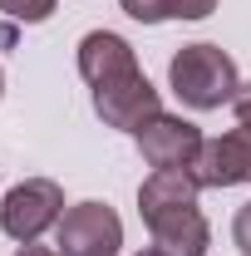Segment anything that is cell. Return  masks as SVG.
<instances>
[{
    "instance_id": "obj_1",
    "label": "cell",
    "mask_w": 251,
    "mask_h": 256,
    "mask_svg": "<svg viewBox=\"0 0 251 256\" xmlns=\"http://www.w3.org/2000/svg\"><path fill=\"white\" fill-rule=\"evenodd\" d=\"M168 84H172V94L182 98L188 108H197V114L232 104L236 89H242L232 54H222L217 44H182V50L172 54V64H168Z\"/></svg>"
},
{
    "instance_id": "obj_2",
    "label": "cell",
    "mask_w": 251,
    "mask_h": 256,
    "mask_svg": "<svg viewBox=\"0 0 251 256\" xmlns=\"http://www.w3.org/2000/svg\"><path fill=\"white\" fill-rule=\"evenodd\" d=\"M60 217H64V192L54 178H25L20 188L5 192V207H0L5 236H15L20 246L40 242L50 226H60Z\"/></svg>"
},
{
    "instance_id": "obj_3",
    "label": "cell",
    "mask_w": 251,
    "mask_h": 256,
    "mask_svg": "<svg viewBox=\"0 0 251 256\" xmlns=\"http://www.w3.org/2000/svg\"><path fill=\"white\" fill-rule=\"evenodd\" d=\"M124 222L108 202H79L54 226V252L60 256H118Z\"/></svg>"
},
{
    "instance_id": "obj_4",
    "label": "cell",
    "mask_w": 251,
    "mask_h": 256,
    "mask_svg": "<svg viewBox=\"0 0 251 256\" xmlns=\"http://www.w3.org/2000/svg\"><path fill=\"white\" fill-rule=\"evenodd\" d=\"M94 114L108 128L138 133L143 124H153L158 114H162V98H158V89L143 79V69H138V74H128V79L98 84V89H94Z\"/></svg>"
},
{
    "instance_id": "obj_5",
    "label": "cell",
    "mask_w": 251,
    "mask_h": 256,
    "mask_svg": "<svg viewBox=\"0 0 251 256\" xmlns=\"http://www.w3.org/2000/svg\"><path fill=\"white\" fill-rule=\"evenodd\" d=\"M202 143L207 138L197 133V124L172 118V114H158L153 124L138 128V153H143V162L153 172H162V168H192L197 153H202Z\"/></svg>"
},
{
    "instance_id": "obj_6",
    "label": "cell",
    "mask_w": 251,
    "mask_h": 256,
    "mask_svg": "<svg viewBox=\"0 0 251 256\" xmlns=\"http://www.w3.org/2000/svg\"><path fill=\"white\" fill-rule=\"evenodd\" d=\"M192 172H197L202 188H242V182H251V128H232L212 143H202Z\"/></svg>"
},
{
    "instance_id": "obj_7",
    "label": "cell",
    "mask_w": 251,
    "mask_h": 256,
    "mask_svg": "<svg viewBox=\"0 0 251 256\" xmlns=\"http://www.w3.org/2000/svg\"><path fill=\"white\" fill-rule=\"evenodd\" d=\"M79 74L89 79V84H114V79H128V74H138V60H133V44H128L124 34L114 30H94L79 40Z\"/></svg>"
},
{
    "instance_id": "obj_8",
    "label": "cell",
    "mask_w": 251,
    "mask_h": 256,
    "mask_svg": "<svg viewBox=\"0 0 251 256\" xmlns=\"http://www.w3.org/2000/svg\"><path fill=\"white\" fill-rule=\"evenodd\" d=\"M148 232H153V246L162 256H207V246H212V226H207V217L197 207L148 217Z\"/></svg>"
},
{
    "instance_id": "obj_9",
    "label": "cell",
    "mask_w": 251,
    "mask_h": 256,
    "mask_svg": "<svg viewBox=\"0 0 251 256\" xmlns=\"http://www.w3.org/2000/svg\"><path fill=\"white\" fill-rule=\"evenodd\" d=\"M197 192H202V182H197L192 168H162V172H153L138 188V212L148 222V217L178 212V207H197Z\"/></svg>"
},
{
    "instance_id": "obj_10",
    "label": "cell",
    "mask_w": 251,
    "mask_h": 256,
    "mask_svg": "<svg viewBox=\"0 0 251 256\" xmlns=\"http://www.w3.org/2000/svg\"><path fill=\"white\" fill-rule=\"evenodd\" d=\"M0 10H5L10 20L40 25V20H50V15H54V0H0Z\"/></svg>"
},
{
    "instance_id": "obj_11",
    "label": "cell",
    "mask_w": 251,
    "mask_h": 256,
    "mask_svg": "<svg viewBox=\"0 0 251 256\" xmlns=\"http://www.w3.org/2000/svg\"><path fill=\"white\" fill-rule=\"evenodd\" d=\"M138 25H158V20H172V0H118Z\"/></svg>"
},
{
    "instance_id": "obj_12",
    "label": "cell",
    "mask_w": 251,
    "mask_h": 256,
    "mask_svg": "<svg viewBox=\"0 0 251 256\" xmlns=\"http://www.w3.org/2000/svg\"><path fill=\"white\" fill-rule=\"evenodd\" d=\"M217 0H172V20H207Z\"/></svg>"
},
{
    "instance_id": "obj_13",
    "label": "cell",
    "mask_w": 251,
    "mask_h": 256,
    "mask_svg": "<svg viewBox=\"0 0 251 256\" xmlns=\"http://www.w3.org/2000/svg\"><path fill=\"white\" fill-rule=\"evenodd\" d=\"M232 242H236V252L251 256V202L236 212V222H232Z\"/></svg>"
},
{
    "instance_id": "obj_14",
    "label": "cell",
    "mask_w": 251,
    "mask_h": 256,
    "mask_svg": "<svg viewBox=\"0 0 251 256\" xmlns=\"http://www.w3.org/2000/svg\"><path fill=\"white\" fill-rule=\"evenodd\" d=\"M232 108H236V124H242V128H251V84H242V89H236Z\"/></svg>"
},
{
    "instance_id": "obj_15",
    "label": "cell",
    "mask_w": 251,
    "mask_h": 256,
    "mask_svg": "<svg viewBox=\"0 0 251 256\" xmlns=\"http://www.w3.org/2000/svg\"><path fill=\"white\" fill-rule=\"evenodd\" d=\"M15 256H60V252H50V246H34V242H25Z\"/></svg>"
},
{
    "instance_id": "obj_16",
    "label": "cell",
    "mask_w": 251,
    "mask_h": 256,
    "mask_svg": "<svg viewBox=\"0 0 251 256\" xmlns=\"http://www.w3.org/2000/svg\"><path fill=\"white\" fill-rule=\"evenodd\" d=\"M133 256H162V252H158V246H143V252H133Z\"/></svg>"
},
{
    "instance_id": "obj_17",
    "label": "cell",
    "mask_w": 251,
    "mask_h": 256,
    "mask_svg": "<svg viewBox=\"0 0 251 256\" xmlns=\"http://www.w3.org/2000/svg\"><path fill=\"white\" fill-rule=\"evenodd\" d=\"M0 89H5V74H0Z\"/></svg>"
}]
</instances>
